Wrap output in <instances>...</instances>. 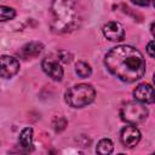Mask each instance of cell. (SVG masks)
<instances>
[{"mask_svg": "<svg viewBox=\"0 0 155 155\" xmlns=\"http://www.w3.org/2000/svg\"><path fill=\"white\" fill-rule=\"evenodd\" d=\"M18 143H19L21 148H23L25 151L33 150V128H30V127L23 128L19 134Z\"/></svg>", "mask_w": 155, "mask_h": 155, "instance_id": "11", "label": "cell"}, {"mask_svg": "<svg viewBox=\"0 0 155 155\" xmlns=\"http://www.w3.org/2000/svg\"><path fill=\"white\" fill-rule=\"evenodd\" d=\"M131 1L139 6H148L150 4V0H131Z\"/></svg>", "mask_w": 155, "mask_h": 155, "instance_id": "18", "label": "cell"}, {"mask_svg": "<svg viewBox=\"0 0 155 155\" xmlns=\"http://www.w3.org/2000/svg\"><path fill=\"white\" fill-rule=\"evenodd\" d=\"M120 116L124 121L136 125V124L143 122L147 119L148 109L140 102H128L121 108Z\"/></svg>", "mask_w": 155, "mask_h": 155, "instance_id": "4", "label": "cell"}, {"mask_svg": "<svg viewBox=\"0 0 155 155\" xmlns=\"http://www.w3.org/2000/svg\"><path fill=\"white\" fill-rule=\"evenodd\" d=\"M134 98L140 103H153L154 102V90L149 84H140L133 91Z\"/></svg>", "mask_w": 155, "mask_h": 155, "instance_id": "9", "label": "cell"}, {"mask_svg": "<svg viewBox=\"0 0 155 155\" xmlns=\"http://www.w3.org/2000/svg\"><path fill=\"white\" fill-rule=\"evenodd\" d=\"M114 150V144L110 139L108 138H103L98 142L97 144V148H96V151L98 154H103V155H108V154H111Z\"/></svg>", "mask_w": 155, "mask_h": 155, "instance_id": "12", "label": "cell"}, {"mask_svg": "<svg viewBox=\"0 0 155 155\" xmlns=\"http://www.w3.org/2000/svg\"><path fill=\"white\" fill-rule=\"evenodd\" d=\"M50 12L51 25L56 33H70L80 25L81 16L74 0H53Z\"/></svg>", "mask_w": 155, "mask_h": 155, "instance_id": "2", "label": "cell"}, {"mask_svg": "<svg viewBox=\"0 0 155 155\" xmlns=\"http://www.w3.org/2000/svg\"><path fill=\"white\" fill-rule=\"evenodd\" d=\"M108 70L124 82H134L145 73L143 54L130 45H119L108 51L104 58Z\"/></svg>", "mask_w": 155, "mask_h": 155, "instance_id": "1", "label": "cell"}, {"mask_svg": "<svg viewBox=\"0 0 155 155\" xmlns=\"http://www.w3.org/2000/svg\"><path fill=\"white\" fill-rule=\"evenodd\" d=\"M96 91L91 85L79 84L70 87L65 93V102L71 108H82L94 101Z\"/></svg>", "mask_w": 155, "mask_h": 155, "instance_id": "3", "label": "cell"}, {"mask_svg": "<svg viewBox=\"0 0 155 155\" xmlns=\"http://www.w3.org/2000/svg\"><path fill=\"white\" fill-rule=\"evenodd\" d=\"M147 52H148V54H149L151 58L155 56V52H154V41H153V40L148 44V46H147Z\"/></svg>", "mask_w": 155, "mask_h": 155, "instance_id": "17", "label": "cell"}, {"mask_svg": "<svg viewBox=\"0 0 155 155\" xmlns=\"http://www.w3.org/2000/svg\"><path fill=\"white\" fill-rule=\"evenodd\" d=\"M120 139H121V143L126 148H133L140 140V132H139V130L137 127H134L132 125L125 126L121 130Z\"/></svg>", "mask_w": 155, "mask_h": 155, "instance_id": "6", "label": "cell"}, {"mask_svg": "<svg viewBox=\"0 0 155 155\" xmlns=\"http://www.w3.org/2000/svg\"><path fill=\"white\" fill-rule=\"evenodd\" d=\"M16 16V11L7 6H0V22H6Z\"/></svg>", "mask_w": 155, "mask_h": 155, "instance_id": "14", "label": "cell"}, {"mask_svg": "<svg viewBox=\"0 0 155 155\" xmlns=\"http://www.w3.org/2000/svg\"><path fill=\"white\" fill-rule=\"evenodd\" d=\"M19 70V62L11 56H0V76L10 79L15 76Z\"/></svg>", "mask_w": 155, "mask_h": 155, "instance_id": "5", "label": "cell"}, {"mask_svg": "<svg viewBox=\"0 0 155 155\" xmlns=\"http://www.w3.org/2000/svg\"><path fill=\"white\" fill-rule=\"evenodd\" d=\"M44 50V45L39 41H31V42H28L25 44L21 51L18 52V54L24 58V59H28V58H34V57H38Z\"/></svg>", "mask_w": 155, "mask_h": 155, "instance_id": "10", "label": "cell"}, {"mask_svg": "<svg viewBox=\"0 0 155 155\" xmlns=\"http://www.w3.org/2000/svg\"><path fill=\"white\" fill-rule=\"evenodd\" d=\"M41 68L42 70L53 80L56 81H61L63 78V69L59 65L58 61L53 59V58H44L41 62Z\"/></svg>", "mask_w": 155, "mask_h": 155, "instance_id": "8", "label": "cell"}, {"mask_svg": "<svg viewBox=\"0 0 155 155\" xmlns=\"http://www.w3.org/2000/svg\"><path fill=\"white\" fill-rule=\"evenodd\" d=\"M58 57H59V61H62L63 63H70L73 59V54L65 50L58 51Z\"/></svg>", "mask_w": 155, "mask_h": 155, "instance_id": "16", "label": "cell"}, {"mask_svg": "<svg viewBox=\"0 0 155 155\" xmlns=\"http://www.w3.org/2000/svg\"><path fill=\"white\" fill-rule=\"evenodd\" d=\"M65 126H67V120H65L64 117L58 116V117L54 119V121H53V127H54V130H56L57 132L63 131V130L65 128Z\"/></svg>", "mask_w": 155, "mask_h": 155, "instance_id": "15", "label": "cell"}, {"mask_svg": "<svg viewBox=\"0 0 155 155\" xmlns=\"http://www.w3.org/2000/svg\"><path fill=\"white\" fill-rule=\"evenodd\" d=\"M75 71H76V74L80 78L85 79V78H88L91 75L92 69H91V67L87 63H85V62H78L75 64Z\"/></svg>", "mask_w": 155, "mask_h": 155, "instance_id": "13", "label": "cell"}, {"mask_svg": "<svg viewBox=\"0 0 155 155\" xmlns=\"http://www.w3.org/2000/svg\"><path fill=\"white\" fill-rule=\"evenodd\" d=\"M103 35L110 41H121L125 38V29L119 22H108L103 25Z\"/></svg>", "mask_w": 155, "mask_h": 155, "instance_id": "7", "label": "cell"}]
</instances>
